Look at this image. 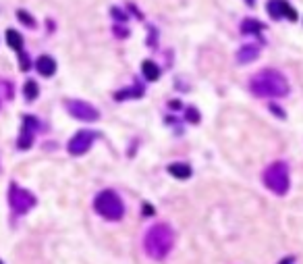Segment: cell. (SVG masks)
Returning <instances> with one entry per match:
<instances>
[{
	"label": "cell",
	"mask_w": 303,
	"mask_h": 264,
	"mask_svg": "<svg viewBox=\"0 0 303 264\" xmlns=\"http://www.w3.org/2000/svg\"><path fill=\"white\" fill-rule=\"evenodd\" d=\"M283 17L289 19V21H297V10H295L293 6H291V4H287L285 10H283Z\"/></svg>",
	"instance_id": "cell-19"
},
{
	"label": "cell",
	"mask_w": 303,
	"mask_h": 264,
	"mask_svg": "<svg viewBox=\"0 0 303 264\" xmlns=\"http://www.w3.org/2000/svg\"><path fill=\"white\" fill-rule=\"evenodd\" d=\"M264 185L272 193H276V196H285L289 191V185H291L287 163L278 160V163L268 165V169L264 171Z\"/></svg>",
	"instance_id": "cell-4"
},
{
	"label": "cell",
	"mask_w": 303,
	"mask_h": 264,
	"mask_svg": "<svg viewBox=\"0 0 303 264\" xmlns=\"http://www.w3.org/2000/svg\"><path fill=\"white\" fill-rule=\"evenodd\" d=\"M260 56V48L255 44H245V46H241L239 52H237V61L241 65H247V63H253L255 59Z\"/></svg>",
	"instance_id": "cell-10"
},
{
	"label": "cell",
	"mask_w": 303,
	"mask_h": 264,
	"mask_svg": "<svg viewBox=\"0 0 303 264\" xmlns=\"http://www.w3.org/2000/svg\"><path fill=\"white\" fill-rule=\"evenodd\" d=\"M283 264H287V262H283Z\"/></svg>",
	"instance_id": "cell-28"
},
{
	"label": "cell",
	"mask_w": 303,
	"mask_h": 264,
	"mask_svg": "<svg viewBox=\"0 0 303 264\" xmlns=\"http://www.w3.org/2000/svg\"><path fill=\"white\" fill-rule=\"evenodd\" d=\"M287 4H289L287 0H270L266 8H268V13H270V17H274V19H283V10H285Z\"/></svg>",
	"instance_id": "cell-13"
},
{
	"label": "cell",
	"mask_w": 303,
	"mask_h": 264,
	"mask_svg": "<svg viewBox=\"0 0 303 264\" xmlns=\"http://www.w3.org/2000/svg\"><path fill=\"white\" fill-rule=\"evenodd\" d=\"M144 96V88H133V89H123L116 91V100H125V98H139Z\"/></svg>",
	"instance_id": "cell-17"
},
{
	"label": "cell",
	"mask_w": 303,
	"mask_h": 264,
	"mask_svg": "<svg viewBox=\"0 0 303 264\" xmlns=\"http://www.w3.org/2000/svg\"><path fill=\"white\" fill-rule=\"evenodd\" d=\"M262 29H264V25H262L260 21H255V19H245V21H243V25H241L243 33H258Z\"/></svg>",
	"instance_id": "cell-16"
},
{
	"label": "cell",
	"mask_w": 303,
	"mask_h": 264,
	"mask_svg": "<svg viewBox=\"0 0 303 264\" xmlns=\"http://www.w3.org/2000/svg\"><path fill=\"white\" fill-rule=\"evenodd\" d=\"M19 54V63H21V69H23V71H29V67H31V63H29V59H27V54L25 52H17Z\"/></svg>",
	"instance_id": "cell-21"
},
{
	"label": "cell",
	"mask_w": 303,
	"mask_h": 264,
	"mask_svg": "<svg viewBox=\"0 0 303 264\" xmlns=\"http://www.w3.org/2000/svg\"><path fill=\"white\" fill-rule=\"evenodd\" d=\"M168 106H170L172 110H179V108H181V102H179V100H174V102H168Z\"/></svg>",
	"instance_id": "cell-25"
},
{
	"label": "cell",
	"mask_w": 303,
	"mask_h": 264,
	"mask_svg": "<svg viewBox=\"0 0 303 264\" xmlns=\"http://www.w3.org/2000/svg\"><path fill=\"white\" fill-rule=\"evenodd\" d=\"M142 73L148 82H156V79H160V67L154 61H144L142 63Z\"/></svg>",
	"instance_id": "cell-12"
},
{
	"label": "cell",
	"mask_w": 303,
	"mask_h": 264,
	"mask_svg": "<svg viewBox=\"0 0 303 264\" xmlns=\"http://www.w3.org/2000/svg\"><path fill=\"white\" fill-rule=\"evenodd\" d=\"M17 17H19V21L23 23V25H27V27H36V19H33L29 13H25V10H17Z\"/></svg>",
	"instance_id": "cell-18"
},
{
	"label": "cell",
	"mask_w": 303,
	"mask_h": 264,
	"mask_svg": "<svg viewBox=\"0 0 303 264\" xmlns=\"http://www.w3.org/2000/svg\"><path fill=\"white\" fill-rule=\"evenodd\" d=\"M38 94H40V88H38V84L33 82V79H29V82H25V86H23V96H25V100H36L38 98Z\"/></svg>",
	"instance_id": "cell-15"
},
{
	"label": "cell",
	"mask_w": 303,
	"mask_h": 264,
	"mask_svg": "<svg viewBox=\"0 0 303 264\" xmlns=\"http://www.w3.org/2000/svg\"><path fill=\"white\" fill-rule=\"evenodd\" d=\"M36 69H38V73L44 75V77H52L56 73V61L52 59V56L48 54H42L40 59L36 61Z\"/></svg>",
	"instance_id": "cell-9"
},
{
	"label": "cell",
	"mask_w": 303,
	"mask_h": 264,
	"mask_svg": "<svg viewBox=\"0 0 303 264\" xmlns=\"http://www.w3.org/2000/svg\"><path fill=\"white\" fill-rule=\"evenodd\" d=\"M144 212H146V216H152V214H154V210H152V206H144Z\"/></svg>",
	"instance_id": "cell-26"
},
{
	"label": "cell",
	"mask_w": 303,
	"mask_h": 264,
	"mask_svg": "<svg viewBox=\"0 0 303 264\" xmlns=\"http://www.w3.org/2000/svg\"><path fill=\"white\" fill-rule=\"evenodd\" d=\"M247 4H249V6H251V4H253V0H247Z\"/></svg>",
	"instance_id": "cell-27"
},
{
	"label": "cell",
	"mask_w": 303,
	"mask_h": 264,
	"mask_svg": "<svg viewBox=\"0 0 303 264\" xmlns=\"http://www.w3.org/2000/svg\"><path fill=\"white\" fill-rule=\"evenodd\" d=\"M185 114H187L185 119H187L189 123H200V112H197V108H187Z\"/></svg>",
	"instance_id": "cell-20"
},
{
	"label": "cell",
	"mask_w": 303,
	"mask_h": 264,
	"mask_svg": "<svg viewBox=\"0 0 303 264\" xmlns=\"http://www.w3.org/2000/svg\"><path fill=\"white\" fill-rule=\"evenodd\" d=\"M0 264H2V262H0Z\"/></svg>",
	"instance_id": "cell-29"
},
{
	"label": "cell",
	"mask_w": 303,
	"mask_h": 264,
	"mask_svg": "<svg viewBox=\"0 0 303 264\" xmlns=\"http://www.w3.org/2000/svg\"><path fill=\"white\" fill-rule=\"evenodd\" d=\"M168 173L172 177H177V179H189L193 171H191L189 165H185V163H172V165H168Z\"/></svg>",
	"instance_id": "cell-11"
},
{
	"label": "cell",
	"mask_w": 303,
	"mask_h": 264,
	"mask_svg": "<svg viewBox=\"0 0 303 264\" xmlns=\"http://www.w3.org/2000/svg\"><path fill=\"white\" fill-rule=\"evenodd\" d=\"M116 36H119V38H127V36H129V31H127V29H121V27H116Z\"/></svg>",
	"instance_id": "cell-24"
},
{
	"label": "cell",
	"mask_w": 303,
	"mask_h": 264,
	"mask_svg": "<svg viewBox=\"0 0 303 264\" xmlns=\"http://www.w3.org/2000/svg\"><path fill=\"white\" fill-rule=\"evenodd\" d=\"M96 131H89V129H81V131H77L71 140H69V146H67V150H69V154L71 156H81V154H85L89 148H91V144H94V140H96Z\"/></svg>",
	"instance_id": "cell-6"
},
{
	"label": "cell",
	"mask_w": 303,
	"mask_h": 264,
	"mask_svg": "<svg viewBox=\"0 0 303 264\" xmlns=\"http://www.w3.org/2000/svg\"><path fill=\"white\" fill-rule=\"evenodd\" d=\"M6 42H8V46H10V48H13L15 52H21V50H23V38H21L19 31L8 29V31H6Z\"/></svg>",
	"instance_id": "cell-14"
},
{
	"label": "cell",
	"mask_w": 303,
	"mask_h": 264,
	"mask_svg": "<svg viewBox=\"0 0 303 264\" xmlns=\"http://www.w3.org/2000/svg\"><path fill=\"white\" fill-rule=\"evenodd\" d=\"M112 15H114L116 21H127V19H129V17H127L125 10H121V8H112Z\"/></svg>",
	"instance_id": "cell-22"
},
{
	"label": "cell",
	"mask_w": 303,
	"mask_h": 264,
	"mask_svg": "<svg viewBox=\"0 0 303 264\" xmlns=\"http://www.w3.org/2000/svg\"><path fill=\"white\" fill-rule=\"evenodd\" d=\"M94 208L100 216H104L108 221H121L125 216V204L119 193L112 189H104L98 193L94 200Z\"/></svg>",
	"instance_id": "cell-3"
},
{
	"label": "cell",
	"mask_w": 303,
	"mask_h": 264,
	"mask_svg": "<svg viewBox=\"0 0 303 264\" xmlns=\"http://www.w3.org/2000/svg\"><path fill=\"white\" fill-rule=\"evenodd\" d=\"M67 110L71 117L79 119V121H98L100 119V112L96 106H91L89 102L83 100H67Z\"/></svg>",
	"instance_id": "cell-7"
},
{
	"label": "cell",
	"mask_w": 303,
	"mask_h": 264,
	"mask_svg": "<svg viewBox=\"0 0 303 264\" xmlns=\"http://www.w3.org/2000/svg\"><path fill=\"white\" fill-rule=\"evenodd\" d=\"M36 131H38V121H36V117L25 114V117H23L21 135H19V140H17V148H19V150H29L31 144H33V137H36Z\"/></svg>",
	"instance_id": "cell-8"
},
{
	"label": "cell",
	"mask_w": 303,
	"mask_h": 264,
	"mask_svg": "<svg viewBox=\"0 0 303 264\" xmlns=\"http://www.w3.org/2000/svg\"><path fill=\"white\" fill-rule=\"evenodd\" d=\"M270 110H274V112L278 114V117H281V119H285V110H281V108H278L276 104H270Z\"/></svg>",
	"instance_id": "cell-23"
},
{
	"label": "cell",
	"mask_w": 303,
	"mask_h": 264,
	"mask_svg": "<svg viewBox=\"0 0 303 264\" xmlns=\"http://www.w3.org/2000/svg\"><path fill=\"white\" fill-rule=\"evenodd\" d=\"M251 91L262 98H283L289 94V82L281 71L266 69V71L251 77Z\"/></svg>",
	"instance_id": "cell-2"
},
{
	"label": "cell",
	"mask_w": 303,
	"mask_h": 264,
	"mask_svg": "<svg viewBox=\"0 0 303 264\" xmlns=\"http://www.w3.org/2000/svg\"><path fill=\"white\" fill-rule=\"evenodd\" d=\"M174 246V231L166 223H158L150 227L144 239V250L152 260H164Z\"/></svg>",
	"instance_id": "cell-1"
},
{
	"label": "cell",
	"mask_w": 303,
	"mask_h": 264,
	"mask_svg": "<svg viewBox=\"0 0 303 264\" xmlns=\"http://www.w3.org/2000/svg\"><path fill=\"white\" fill-rule=\"evenodd\" d=\"M8 206L17 216H21V214L29 212L33 206H36V196H33L31 191L19 187L17 183H10V187H8Z\"/></svg>",
	"instance_id": "cell-5"
}]
</instances>
